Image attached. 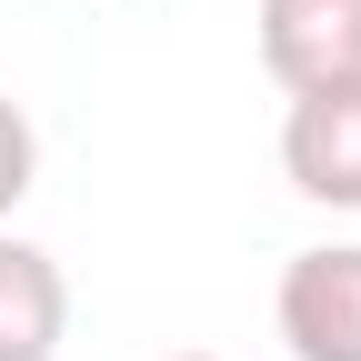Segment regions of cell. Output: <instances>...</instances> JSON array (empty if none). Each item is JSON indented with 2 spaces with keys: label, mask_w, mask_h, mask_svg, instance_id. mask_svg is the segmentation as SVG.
I'll return each mask as SVG.
<instances>
[{
  "label": "cell",
  "mask_w": 361,
  "mask_h": 361,
  "mask_svg": "<svg viewBox=\"0 0 361 361\" xmlns=\"http://www.w3.org/2000/svg\"><path fill=\"white\" fill-rule=\"evenodd\" d=\"M281 171L301 201L361 211V80L351 90H301L281 111Z\"/></svg>",
  "instance_id": "3957f363"
},
{
  "label": "cell",
  "mask_w": 361,
  "mask_h": 361,
  "mask_svg": "<svg viewBox=\"0 0 361 361\" xmlns=\"http://www.w3.org/2000/svg\"><path fill=\"white\" fill-rule=\"evenodd\" d=\"M30 180H40V130H30L20 101H0V221L30 201Z\"/></svg>",
  "instance_id": "5b68a950"
},
{
  "label": "cell",
  "mask_w": 361,
  "mask_h": 361,
  "mask_svg": "<svg viewBox=\"0 0 361 361\" xmlns=\"http://www.w3.org/2000/svg\"><path fill=\"white\" fill-rule=\"evenodd\" d=\"M271 322H281L291 361H361V241L291 251L281 291H271Z\"/></svg>",
  "instance_id": "6da1fadb"
},
{
  "label": "cell",
  "mask_w": 361,
  "mask_h": 361,
  "mask_svg": "<svg viewBox=\"0 0 361 361\" xmlns=\"http://www.w3.org/2000/svg\"><path fill=\"white\" fill-rule=\"evenodd\" d=\"M171 361H211V351H171Z\"/></svg>",
  "instance_id": "8992f818"
},
{
  "label": "cell",
  "mask_w": 361,
  "mask_h": 361,
  "mask_svg": "<svg viewBox=\"0 0 361 361\" xmlns=\"http://www.w3.org/2000/svg\"><path fill=\"white\" fill-rule=\"evenodd\" d=\"M61 341H71L61 261L20 231H0V361H61Z\"/></svg>",
  "instance_id": "277c9868"
},
{
  "label": "cell",
  "mask_w": 361,
  "mask_h": 361,
  "mask_svg": "<svg viewBox=\"0 0 361 361\" xmlns=\"http://www.w3.org/2000/svg\"><path fill=\"white\" fill-rule=\"evenodd\" d=\"M261 71L291 90H351L361 80V0H261Z\"/></svg>",
  "instance_id": "7a4b0ae2"
}]
</instances>
